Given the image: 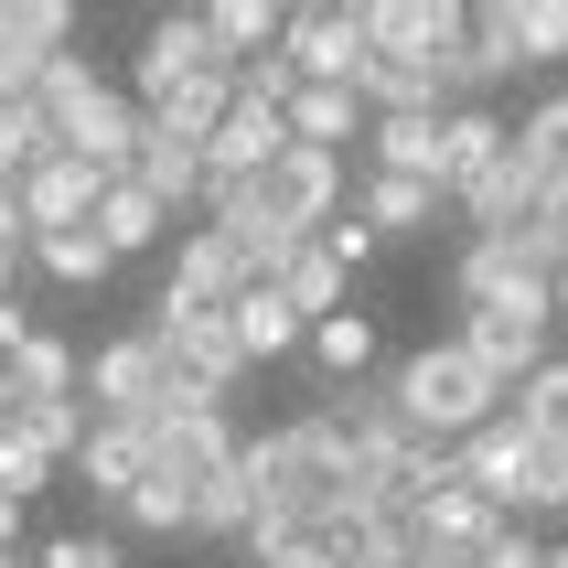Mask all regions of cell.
<instances>
[{
	"label": "cell",
	"mask_w": 568,
	"mask_h": 568,
	"mask_svg": "<svg viewBox=\"0 0 568 568\" xmlns=\"http://www.w3.org/2000/svg\"><path fill=\"white\" fill-rule=\"evenodd\" d=\"M236 483H247V515L268 526V537H290V526H322V515L354 505V473L344 450L322 440L312 418H290V429H268V440H236ZM247 526V537H257Z\"/></svg>",
	"instance_id": "cell-1"
},
{
	"label": "cell",
	"mask_w": 568,
	"mask_h": 568,
	"mask_svg": "<svg viewBox=\"0 0 568 568\" xmlns=\"http://www.w3.org/2000/svg\"><path fill=\"white\" fill-rule=\"evenodd\" d=\"M32 108H43V129H54L64 161H87V172L129 183V161H140V108H129L119 75H97L87 54H54V64H43V87H32Z\"/></svg>",
	"instance_id": "cell-2"
},
{
	"label": "cell",
	"mask_w": 568,
	"mask_h": 568,
	"mask_svg": "<svg viewBox=\"0 0 568 568\" xmlns=\"http://www.w3.org/2000/svg\"><path fill=\"white\" fill-rule=\"evenodd\" d=\"M386 397H397V418H408L418 440H473L483 418L505 408V386L483 376L473 354L462 344H418V354H397V365H386Z\"/></svg>",
	"instance_id": "cell-3"
},
{
	"label": "cell",
	"mask_w": 568,
	"mask_h": 568,
	"mask_svg": "<svg viewBox=\"0 0 568 568\" xmlns=\"http://www.w3.org/2000/svg\"><path fill=\"white\" fill-rule=\"evenodd\" d=\"M161 354V386H193V397H236V376H247V354H236V333H225V312H151L140 322Z\"/></svg>",
	"instance_id": "cell-4"
},
{
	"label": "cell",
	"mask_w": 568,
	"mask_h": 568,
	"mask_svg": "<svg viewBox=\"0 0 568 568\" xmlns=\"http://www.w3.org/2000/svg\"><path fill=\"white\" fill-rule=\"evenodd\" d=\"M193 75H236V64L215 54L204 11H161V22L140 32V54H129V108H161V97H183Z\"/></svg>",
	"instance_id": "cell-5"
},
{
	"label": "cell",
	"mask_w": 568,
	"mask_h": 568,
	"mask_svg": "<svg viewBox=\"0 0 568 568\" xmlns=\"http://www.w3.org/2000/svg\"><path fill=\"white\" fill-rule=\"evenodd\" d=\"M280 54L301 87H354L365 75V0H312L280 22Z\"/></svg>",
	"instance_id": "cell-6"
},
{
	"label": "cell",
	"mask_w": 568,
	"mask_h": 568,
	"mask_svg": "<svg viewBox=\"0 0 568 568\" xmlns=\"http://www.w3.org/2000/svg\"><path fill=\"white\" fill-rule=\"evenodd\" d=\"M236 290H257L247 247H236L225 225H193L183 247H172V268H161V312H225Z\"/></svg>",
	"instance_id": "cell-7"
},
{
	"label": "cell",
	"mask_w": 568,
	"mask_h": 568,
	"mask_svg": "<svg viewBox=\"0 0 568 568\" xmlns=\"http://www.w3.org/2000/svg\"><path fill=\"white\" fill-rule=\"evenodd\" d=\"M75 397H87V418H140L161 408V354H151V333H119V344H97L87 354V376H75Z\"/></svg>",
	"instance_id": "cell-8"
},
{
	"label": "cell",
	"mask_w": 568,
	"mask_h": 568,
	"mask_svg": "<svg viewBox=\"0 0 568 568\" xmlns=\"http://www.w3.org/2000/svg\"><path fill=\"white\" fill-rule=\"evenodd\" d=\"M450 301L462 312H547V280L526 268L515 236H473V247L450 257Z\"/></svg>",
	"instance_id": "cell-9"
},
{
	"label": "cell",
	"mask_w": 568,
	"mask_h": 568,
	"mask_svg": "<svg viewBox=\"0 0 568 568\" xmlns=\"http://www.w3.org/2000/svg\"><path fill=\"white\" fill-rule=\"evenodd\" d=\"M547 333H558L547 312H462V333H450V344H462V354L483 365V376H494V386L515 397V386H526V376L547 365Z\"/></svg>",
	"instance_id": "cell-10"
},
{
	"label": "cell",
	"mask_w": 568,
	"mask_h": 568,
	"mask_svg": "<svg viewBox=\"0 0 568 568\" xmlns=\"http://www.w3.org/2000/svg\"><path fill=\"white\" fill-rule=\"evenodd\" d=\"M450 483L515 515V483H526V418H515V408H494L473 440H450Z\"/></svg>",
	"instance_id": "cell-11"
},
{
	"label": "cell",
	"mask_w": 568,
	"mask_h": 568,
	"mask_svg": "<svg viewBox=\"0 0 568 568\" xmlns=\"http://www.w3.org/2000/svg\"><path fill=\"white\" fill-rule=\"evenodd\" d=\"M280 151H290L280 108H247V97H236V108L204 129V193H215V183H257V172H268Z\"/></svg>",
	"instance_id": "cell-12"
},
{
	"label": "cell",
	"mask_w": 568,
	"mask_h": 568,
	"mask_svg": "<svg viewBox=\"0 0 568 568\" xmlns=\"http://www.w3.org/2000/svg\"><path fill=\"white\" fill-rule=\"evenodd\" d=\"M505 526H515V515L483 505V494H462V483H429V494H418V547H429V558H462V568H473Z\"/></svg>",
	"instance_id": "cell-13"
},
{
	"label": "cell",
	"mask_w": 568,
	"mask_h": 568,
	"mask_svg": "<svg viewBox=\"0 0 568 568\" xmlns=\"http://www.w3.org/2000/svg\"><path fill=\"white\" fill-rule=\"evenodd\" d=\"M515 75V43H505V0H483L473 11V32L440 54V108H483V97Z\"/></svg>",
	"instance_id": "cell-14"
},
{
	"label": "cell",
	"mask_w": 568,
	"mask_h": 568,
	"mask_svg": "<svg viewBox=\"0 0 568 568\" xmlns=\"http://www.w3.org/2000/svg\"><path fill=\"white\" fill-rule=\"evenodd\" d=\"M537 193H547V183L526 172V151L505 140V151L483 161V172H473L462 193H450V204H462V225H473V236H515V225L537 215Z\"/></svg>",
	"instance_id": "cell-15"
},
{
	"label": "cell",
	"mask_w": 568,
	"mask_h": 568,
	"mask_svg": "<svg viewBox=\"0 0 568 568\" xmlns=\"http://www.w3.org/2000/svg\"><path fill=\"white\" fill-rule=\"evenodd\" d=\"M97 193H108V172H87V161L43 151L22 172V236H54V225H97Z\"/></svg>",
	"instance_id": "cell-16"
},
{
	"label": "cell",
	"mask_w": 568,
	"mask_h": 568,
	"mask_svg": "<svg viewBox=\"0 0 568 568\" xmlns=\"http://www.w3.org/2000/svg\"><path fill=\"white\" fill-rule=\"evenodd\" d=\"M64 473L87 483L97 505H129V494L151 483V440H140L129 418H87V440H75V462H64Z\"/></svg>",
	"instance_id": "cell-17"
},
{
	"label": "cell",
	"mask_w": 568,
	"mask_h": 568,
	"mask_svg": "<svg viewBox=\"0 0 568 568\" xmlns=\"http://www.w3.org/2000/svg\"><path fill=\"white\" fill-rule=\"evenodd\" d=\"M440 204H450L440 183H397V172H365V193H344V215L365 225L376 247H397V236H429V225H440Z\"/></svg>",
	"instance_id": "cell-18"
},
{
	"label": "cell",
	"mask_w": 568,
	"mask_h": 568,
	"mask_svg": "<svg viewBox=\"0 0 568 568\" xmlns=\"http://www.w3.org/2000/svg\"><path fill=\"white\" fill-rule=\"evenodd\" d=\"M129 183L151 193L161 215H193V204H204V151H193V140H172V129H151V119H140V161H129Z\"/></svg>",
	"instance_id": "cell-19"
},
{
	"label": "cell",
	"mask_w": 568,
	"mask_h": 568,
	"mask_svg": "<svg viewBox=\"0 0 568 568\" xmlns=\"http://www.w3.org/2000/svg\"><path fill=\"white\" fill-rule=\"evenodd\" d=\"M225 333H236V354H247V365H280V354H301V333H312V322H301L280 290L257 280V290H236V301H225Z\"/></svg>",
	"instance_id": "cell-20"
},
{
	"label": "cell",
	"mask_w": 568,
	"mask_h": 568,
	"mask_svg": "<svg viewBox=\"0 0 568 568\" xmlns=\"http://www.w3.org/2000/svg\"><path fill=\"white\" fill-rule=\"evenodd\" d=\"M280 129H290V151H333L344 161V140H365V97L354 87H301L280 108Z\"/></svg>",
	"instance_id": "cell-21"
},
{
	"label": "cell",
	"mask_w": 568,
	"mask_h": 568,
	"mask_svg": "<svg viewBox=\"0 0 568 568\" xmlns=\"http://www.w3.org/2000/svg\"><path fill=\"white\" fill-rule=\"evenodd\" d=\"M365 172L440 183V119H365Z\"/></svg>",
	"instance_id": "cell-22"
},
{
	"label": "cell",
	"mask_w": 568,
	"mask_h": 568,
	"mask_svg": "<svg viewBox=\"0 0 568 568\" xmlns=\"http://www.w3.org/2000/svg\"><path fill=\"white\" fill-rule=\"evenodd\" d=\"M301 344H312V365L333 386H376V312H333V322H312V333H301Z\"/></svg>",
	"instance_id": "cell-23"
},
{
	"label": "cell",
	"mask_w": 568,
	"mask_h": 568,
	"mask_svg": "<svg viewBox=\"0 0 568 568\" xmlns=\"http://www.w3.org/2000/svg\"><path fill=\"white\" fill-rule=\"evenodd\" d=\"M505 140H515V119H494V108H440V193H462Z\"/></svg>",
	"instance_id": "cell-24"
},
{
	"label": "cell",
	"mask_w": 568,
	"mask_h": 568,
	"mask_svg": "<svg viewBox=\"0 0 568 568\" xmlns=\"http://www.w3.org/2000/svg\"><path fill=\"white\" fill-rule=\"evenodd\" d=\"M75 376H87V354L64 344V333H43V322H32L22 354H11V408H22V397H75ZM75 408H87V397H75Z\"/></svg>",
	"instance_id": "cell-25"
},
{
	"label": "cell",
	"mask_w": 568,
	"mask_h": 568,
	"mask_svg": "<svg viewBox=\"0 0 568 568\" xmlns=\"http://www.w3.org/2000/svg\"><path fill=\"white\" fill-rule=\"evenodd\" d=\"M161 236H172V215H161L140 183H108V193H97V247H108V257H151Z\"/></svg>",
	"instance_id": "cell-26"
},
{
	"label": "cell",
	"mask_w": 568,
	"mask_h": 568,
	"mask_svg": "<svg viewBox=\"0 0 568 568\" xmlns=\"http://www.w3.org/2000/svg\"><path fill=\"white\" fill-rule=\"evenodd\" d=\"M22 257H32V268H43L54 290H97L108 268H119V257L97 247V225H54V236H22Z\"/></svg>",
	"instance_id": "cell-27"
},
{
	"label": "cell",
	"mask_w": 568,
	"mask_h": 568,
	"mask_svg": "<svg viewBox=\"0 0 568 568\" xmlns=\"http://www.w3.org/2000/svg\"><path fill=\"white\" fill-rule=\"evenodd\" d=\"M505 43H515V75L568 64V0H505Z\"/></svg>",
	"instance_id": "cell-28"
},
{
	"label": "cell",
	"mask_w": 568,
	"mask_h": 568,
	"mask_svg": "<svg viewBox=\"0 0 568 568\" xmlns=\"http://www.w3.org/2000/svg\"><path fill=\"white\" fill-rule=\"evenodd\" d=\"M0 54H32V64L75 54V11L64 0H0Z\"/></svg>",
	"instance_id": "cell-29"
},
{
	"label": "cell",
	"mask_w": 568,
	"mask_h": 568,
	"mask_svg": "<svg viewBox=\"0 0 568 568\" xmlns=\"http://www.w3.org/2000/svg\"><path fill=\"white\" fill-rule=\"evenodd\" d=\"M268 290H280V301H290V312H301V322H333V312H344V301H354V280H344V268H333V257H322V247H301V257H290V268H280V280H268Z\"/></svg>",
	"instance_id": "cell-30"
},
{
	"label": "cell",
	"mask_w": 568,
	"mask_h": 568,
	"mask_svg": "<svg viewBox=\"0 0 568 568\" xmlns=\"http://www.w3.org/2000/svg\"><path fill=\"white\" fill-rule=\"evenodd\" d=\"M280 0H215V11H204V32H215V54L225 64H247V54H268V43H280Z\"/></svg>",
	"instance_id": "cell-31"
},
{
	"label": "cell",
	"mask_w": 568,
	"mask_h": 568,
	"mask_svg": "<svg viewBox=\"0 0 568 568\" xmlns=\"http://www.w3.org/2000/svg\"><path fill=\"white\" fill-rule=\"evenodd\" d=\"M526 515H568V440L526 429V483H515V526Z\"/></svg>",
	"instance_id": "cell-32"
},
{
	"label": "cell",
	"mask_w": 568,
	"mask_h": 568,
	"mask_svg": "<svg viewBox=\"0 0 568 568\" xmlns=\"http://www.w3.org/2000/svg\"><path fill=\"white\" fill-rule=\"evenodd\" d=\"M119 526H129V537H193V483L151 473V483H140V494L119 505Z\"/></svg>",
	"instance_id": "cell-33"
},
{
	"label": "cell",
	"mask_w": 568,
	"mask_h": 568,
	"mask_svg": "<svg viewBox=\"0 0 568 568\" xmlns=\"http://www.w3.org/2000/svg\"><path fill=\"white\" fill-rule=\"evenodd\" d=\"M11 429H22V440L64 473V462H75V440H87V408H75V397H22V408H11Z\"/></svg>",
	"instance_id": "cell-34"
},
{
	"label": "cell",
	"mask_w": 568,
	"mask_h": 568,
	"mask_svg": "<svg viewBox=\"0 0 568 568\" xmlns=\"http://www.w3.org/2000/svg\"><path fill=\"white\" fill-rule=\"evenodd\" d=\"M515 151H526V172H537V183H558V172H568V87L537 97V108L515 119Z\"/></svg>",
	"instance_id": "cell-35"
},
{
	"label": "cell",
	"mask_w": 568,
	"mask_h": 568,
	"mask_svg": "<svg viewBox=\"0 0 568 568\" xmlns=\"http://www.w3.org/2000/svg\"><path fill=\"white\" fill-rule=\"evenodd\" d=\"M247 526H257V515H247V483H236V462L193 483V537H236V547H247Z\"/></svg>",
	"instance_id": "cell-36"
},
{
	"label": "cell",
	"mask_w": 568,
	"mask_h": 568,
	"mask_svg": "<svg viewBox=\"0 0 568 568\" xmlns=\"http://www.w3.org/2000/svg\"><path fill=\"white\" fill-rule=\"evenodd\" d=\"M505 408L526 418V429H547V440H568V354H547V365H537L526 386H515Z\"/></svg>",
	"instance_id": "cell-37"
},
{
	"label": "cell",
	"mask_w": 568,
	"mask_h": 568,
	"mask_svg": "<svg viewBox=\"0 0 568 568\" xmlns=\"http://www.w3.org/2000/svg\"><path fill=\"white\" fill-rule=\"evenodd\" d=\"M43 151H54V129H43V108H32V97H22V108H0V172H32Z\"/></svg>",
	"instance_id": "cell-38"
},
{
	"label": "cell",
	"mask_w": 568,
	"mask_h": 568,
	"mask_svg": "<svg viewBox=\"0 0 568 568\" xmlns=\"http://www.w3.org/2000/svg\"><path fill=\"white\" fill-rule=\"evenodd\" d=\"M236 97H247V108H290V97H301V75H290V54H280V43L236 64Z\"/></svg>",
	"instance_id": "cell-39"
},
{
	"label": "cell",
	"mask_w": 568,
	"mask_h": 568,
	"mask_svg": "<svg viewBox=\"0 0 568 568\" xmlns=\"http://www.w3.org/2000/svg\"><path fill=\"white\" fill-rule=\"evenodd\" d=\"M247 568H333V547H322L312 526H290V537H268V526H257V537H247Z\"/></svg>",
	"instance_id": "cell-40"
},
{
	"label": "cell",
	"mask_w": 568,
	"mask_h": 568,
	"mask_svg": "<svg viewBox=\"0 0 568 568\" xmlns=\"http://www.w3.org/2000/svg\"><path fill=\"white\" fill-rule=\"evenodd\" d=\"M22 568H129V547L119 537H43Z\"/></svg>",
	"instance_id": "cell-41"
},
{
	"label": "cell",
	"mask_w": 568,
	"mask_h": 568,
	"mask_svg": "<svg viewBox=\"0 0 568 568\" xmlns=\"http://www.w3.org/2000/svg\"><path fill=\"white\" fill-rule=\"evenodd\" d=\"M473 568H547V547H537V537H526V526H505V537L483 547V558H473Z\"/></svg>",
	"instance_id": "cell-42"
},
{
	"label": "cell",
	"mask_w": 568,
	"mask_h": 568,
	"mask_svg": "<svg viewBox=\"0 0 568 568\" xmlns=\"http://www.w3.org/2000/svg\"><path fill=\"white\" fill-rule=\"evenodd\" d=\"M0 247H22V172H0Z\"/></svg>",
	"instance_id": "cell-43"
},
{
	"label": "cell",
	"mask_w": 568,
	"mask_h": 568,
	"mask_svg": "<svg viewBox=\"0 0 568 568\" xmlns=\"http://www.w3.org/2000/svg\"><path fill=\"white\" fill-rule=\"evenodd\" d=\"M537 215H547V225H558V236H568V172H558V183L537 193Z\"/></svg>",
	"instance_id": "cell-44"
},
{
	"label": "cell",
	"mask_w": 568,
	"mask_h": 568,
	"mask_svg": "<svg viewBox=\"0 0 568 568\" xmlns=\"http://www.w3.org/2000/svg\"><path fill=\"white\" fill-rule=\"evenodd\" d=\"M0 558H22V505L0 494Z\"/></svg>",
	"instance_id": "cell-45"
},
{
	"label": "cell",
	"mask_w": 568,
	"mask_h": 568,
	"mask_svg": "<svg viewBox=\"0 0 568 568\" xmlns=\"http://www.w3.org/2000/svg\"><path fill=\"white\" fill-rule=\"evenodd\" d=\"M0 301H22V247H0Z\"/></svg>",
	"instance_id": "cell-46"
},
{
	"label": "cell",
	"mask_w": 568,
	"mask_h": 568,
	"mask_svg": "<svg viewBox=\"0 0 568 568\" xmlns=\"http://www.w3.org/2000/svg\"><path fill=\"white\" fill-rule=\"evenodd\" d=\"M547 322H568V268H558V280H547Z\"/></svg>",
	"instance_id": "cell-47"
},
{
	"label": "cell",
	"mask_w": 568,
	"mask_h": 568,
	"mask_svg": "<svg viewBox=\"0 0 568 568\" xmlns=\"http://www.w3.org/2000/svg\"><path fill=\"white\" fill-rule=\"evenodd\" d=\"M408 568H462V558H429V547H418V558H408Z\"/></svg>",
	"instance_id": "cell-48"
},
{
	"label": "cell",
	"mask_w": 568,
	"mask_h": 568,
	"mask_svg": "<svg viewBox=\"0 0 568 568\" xmlns=\"http://www.w3.org/2000/svg\"><path fill=\"white\" fill-rule=\"evenodd\" d=\"M547 568H568V547H547Z\"/></svg>",
	"instance_id": "cell-49"
},
{
	"label": "cell",
	"mask_w": 568,
	"mask_h": 568,
	"mask_svg": "<svg viewBox=\"0 0 568 568\" xmlns=\"http://www.w3.org/2000/svg\"><path fill=\"white\" fill-rule=\"evenodd\" d=\"M0 568H22V558H0Z\"/></svg>",
	"instance_id": "cell-50"
}]
</instances>
